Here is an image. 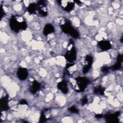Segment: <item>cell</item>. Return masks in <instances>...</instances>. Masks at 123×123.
<instances>
[{"mask_svg":"<svg viewBox=\"0 0 123 123\" xmlns=\"http://www.w3.org/2000/svg\"><path fill=\"white\" fill-rule=\"evenodd\" d=\"M10 26L11 28L15 32H18L20 30H25L27 27L25 21L20 15L11 17L10 20Z\"/></svg>","mask_w":123,"mask_h":123,"instance_id":"cell-1","label":"cell"},{"mask_svg":"<svg viewBox=\"0 0 123 123\" xmlns=\"http://www.w3.org/2000/svg\"><path fill=\"white\" fill-rule=\"evenodd\" d=\"M89 80L85 77H78L74 80L72 82L73 88L77 92L83 91L86 87Z\"/></svg>","mask_w":123,"mask_h":123,"instance_id":"cell-2","label":"cell"},{"mask_svg":"<svg viewBox=\"0 0 123 123\" xmlns=\"http://www.w3.org/2000/svg\"><path fill=\"white\" fill-rule=\"evenodd\" d=\"M61 28L63 32L67 34H70L73 37L77 38L79 36L78 31L73 28L69 21L67 20L64 24L62 25Z\"/></svg>","mask_w":123,"mask_h":123,"instance_id":"cell-3","label":"cell"},{"mask_svg":"<svg viewBox=\"0 0 123 123\" xmlns=\"http://www.w3.org/2000/svg\"><path fill=\"white\" fill-rule=\"evenodd\" d=\"M82 64L83 66V72L84 74L86 73L91 68V65L93 63V58L90 56L87 55L83 59Z\"/></svg>","mask_w":123,"mask_h":123,"instance_id":"cell-4","label":"cell"},{"mask_svg":"<svg viewBox=\"0 0 123 123\" xmlns=\"http://www.w3.org/2000/svg\"><path fill=\"white\" fill-rule=\"evenodd\" d=\"M59 4L61 5L62 8L67 12L72 11L74 6V1L72 0H60L58 1Z\"/></svg>","mask_w":123,"mask_h":123,"instance_id":"cell-5","label":"cell"},{"mask_svg":"<svg viewBox=\"0 0 123 123\" xmlns=\"http://www.w3.org/2000/svg\"><path fill=\"white\" fill-rule=\"evenodd\" d=\"M76 51L74 46H73L70 50L67 51L65 55V59L70 63L73 62L76 59Z\"/></svg>","mask_w":123,"mask_h":123,"instance_id":"cell-6","label":"cell"},{"mask_svg":"<svg viewBox=\"0 0 123 123\" xmlns=\"http://www.w3.org/2000/svg\"><path fill=\"white\" fill-rule=\"evenodd\" d=\"M37 6L38 14L41 16H46L47 15V10L46 8V4L44 0L38 1Z\"/></svg>","mask_w":123,"mask_h":123,"instance_id":"cell-7","label":"cell"},{"mask_svg":"<svg viewBox=\"0 0 123 123\" xmlns=\"http://www.w3.org/2000/svg\"><path fill=\"white\" fill-rule=\"evenodd\" d=\"M120 111H117L112 114H107L104 116V117L107 122L118 123L119 122L118 116L120 115Z\"/></svg>","mask_w":123,"mask_h":123,"instance_id":"cell-8","label":"cell"},{"mask_svg":"<svg viewBox=\"0 0 123 123\" xmlns=\"http://www.w3.org/2000/svg\"><path fill=\"white\" fill-rule=\"evenodd\" d=\"M17 75L18 78L20 80H25L28 76V71L25 68H19L17 70Z\"/></svg>","mask_w":123,"mask_h":123,"instance_id":"cell-9","label":"cell"},{"mask_svg":"<svg viewBox=\"0 0 123 123\" xmlns=\"http://www.w3.org/2000/svg\"><path fill=\"white\" fill-rule=\"evenodd\" d=\"M98 46L102 50H107L111 47V44L109 41L101 40L98 42Z\"/></svg>","mask_w":123,"mask_h":123,"instance_id":"cell-10","label":"cell"},{"mask_svg":"<svg viewBox=\"0 0 123 123\" xmlns=\"http://www.w3.org/2000/svg\"><path fill=\"white\" fill-rule=\"evenodd\" d=\"M58 88L64 94H66L68 92V89L67 87V84L65 80H63L62 81L60 82L57 84Z\"/></svg>","mask_w":123,"mask_h":123,"instance_id":"cell-11","label":"cell"},{"mask_svg":"<svg viewBox=\"0 0 123 123\" xmlns=\"http://www.w3.org/2000/svg\"><path fill=\"white\" fill-rule=\"evenodd\" d=\"M40 88V84L36 80H34L30 86V91L32 94H36Z\"/></svg>","mask_w":123,"mask_h":123,"instance_id":"cell-12","label":"cell"},{"mask_svg":"<svg viewBox=\"0 0 123 123\" xmlns=\"http://www.w3.org/2000/svg\"><path fill=\"white\" fill-rule=\"evenodd\" d=\"M8 96H6L1 99L0 107L2 110H7L9 109L8 106Z\"/></svg>","mask_w":123,"mask_h":123,"instance_id":"cell-13","label":"cell"},{"mask_svg":"<svg viewBox=\"0 0 123 123\" xmlns=\"http://www.w3.org/2000/svg\"><path fill=\"white\" fill-rule=\"evenodd\" d=\"M54 31V28L50 24H47L46 25L44 28L43 30V33L45 35L47 36L49 34H51Z\"/></svg>","mask_w":123,"mask_h":123,"instance_id":"cell-14","label":"cell"},{"mask_svg":"<svg viewBox=\"0 0 123 123\" xmlns=\"http://www.w3.org/2000/svg\"><path fill=\"white\" fill-rule=\"evenodd\" d=\"M75 64L73 63H69L66 65V69L67 72L69 74H72L75 70Z\"/></svg>","mask_w":123,"mask_h":123,"instance_id":"cell-15","label":"cell"},{"mask_svg":"<svg viewBox=\"0 0 123 123\" xmlns=\"http://www.w3.org/2000/svg\"><path fill=\"white\" fill-rule=\"evenodd\" d=\"M37 4H34V3L30 4L27 7V11L31 14H33L36 12V11H37Z\"/></svg>","mask_w":123,"mask_h":123,"instance_id":"cell-16","label":"cell"},{"mask_svg":"<svg viewBox=\"0 0 123 123\" xmlns=\"http://www.w3.org/2000/svg\"><path fill=\"white\" fill-rule=\"evenodd\" d=\"M105 88L101 87V86H98L95 87L94 89V92L95 94L99 95H103L104 92Z\"/></svg>","mask_w":123,"mask_h":123,"instance_id":"cell-17","label":"cell"},{"mask_svg":"<svg viewBox=\"0 0 123 123\" xmlns=\"http://www.w3.org/2000/svg\"><path fill=\"white\" fill-rule=\"evenodd\" d=\"M121 67V63L119 62H116V63H115L111 67V70L113 71H115V70H119V69H120V68Z\"/></svg>","mask_w":123,"mask_h":123,"instance_id":"cell-18","label":"cell"},{"mask_svg":"<svg viewBox=\"0 0 123 123\" xmlns=\"http://www.w3.org/2000/svg\"><path fill=\"white\" fill-rule=\"evenodd\" d=\"M46 120H47V118L44 114V112L42 111L41 113L40 117V121L39 122L43 123V122H45Z\"/></svg>","mask_w":123,"mask_h":123,"instance_id":"cell-19","label":"cell"},{"mask_svg":"<svg viewBox=\"0 0 123 123\" xmlns=\"http://www.w3.org/2000/svg\"><path fill=\"white\" fill-rule=\"evenodd\" d=\"M69 110L72 113H78V110L74 106H72L69 109Z\"/></svg>","mask_w":123,"mask_h":123,"instance_id":"cell-20","label":"cell"},{"mask_svg":"<svg viewBox=\"0 0 123 123\" xmlns=\"http://www.w3.org/2000/svg\"><path fill=\"white\" fill-rule=\"evenodd\" d=\"M123 60V57L122 55H120L119 54L117 57V62H119L122 63V61Z\"/></svg>","mask_w":123,"mask_h":123,"instance_id":"cell-21","label":"cell"},{"mask_svg":"<svg viewBox=\"0 0 123 123\" xmlns=\"http://www.w3.org/2000/svg\"><path fill=\"white\" fill-rule=\"evenodd\" d=\"M109 70H110V68L107 66H104L101 69L102 72L104 73H106L108 72Z\"/></svg>","mask_w":123,"mask_h":123,"instance_id":"cell-22","label":"cell"},{"mask_svg":"<svg viewBox=\"0 0 123 123\" xmlns=\"http://www.w3.org/2000/svg\"><path fill=\"white\" fill-rule=\"evenodd\" d=\"M87 102V98H86V97H84L83 98H82V99H81V103L83 105H85Z\"/></svg>","mask_w":123,"mask_h":123,"instance_id":"cell-23","label":"cell"},{"mask_svg":"<svg viewBox=\"0 0 123 123\" xmlns=\"http://www.w3.org/2000/svg\"><path fill=\"white\" fill-rule=\"evenodd\" d=\"M20 104H27V102H26L25 100L23 99V100H22L20 101Z\"/></svg>","mask_w":123,"mask_h":123,"instance_id":"cell-24","label":"cell"},{"mask_svg":"<svg viewBox=\"0 0 123 123\" xmlns=\"http://www.w3.org/2000/svg\"><path fill=\"white\" fill-rule=\"evenodd\" d=\"M102 117V114H97L96 115V117L98 118H101Z\"/></svg>","mask_w":123,"mask_h":123,"instance_id":"cell-25","label":"cell"},{"mask_svg":"<svg viewBox=\"0 0 123 123\" xmlns=\"http://www.w3.org/2000/svg\"><path fill=\"white\" fill-rule=\"evenodd\" d=\"M123 40V37H122L121 38V42H123V40Z\"/></svg>","mask_w":123,"mask_h":123,"instance_id":"cell-26","label":"cell"}]
</instances>
